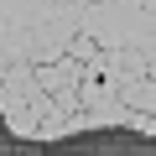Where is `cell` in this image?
Here are the masks:
<instances>
[{
    "label": "cell",
    "instance_id": "obj_1",
    "mask_svg": "<svg viewBox=\"0 0 156 156\" xmlns=\"http://www.w3.org/2000/svg\"><path fill=\"white\" fill-rule=\"evenodd\" d=\"M83 62L78 57H57V62H47V68H37V78H42V89L52 94V99H62V94H78V83H83Z\"/></svg>",
    "mask_w": 156,
    "mask_h": 156
},
{
    "label": "cell",
    "instance_id": "obj_2",
    "mask_svg": "<svg viewBox=\"0 0 156 156\" xmlns=\"http://www.w3.org/2000/svg\"><path fill=\"white\" fill-rule=\"evenodd\" d=\"M0 115H5V130L21 135V140H37V135H42V120H37V115H31V109L11 94L5 83H0Z\"/></svg>",
    "mask_w": 156,
    "mask_h": 156
},
{
    "label": "cell",
    "instance_id": "obj_3",
    "mask_svg": "<svg viewBox=\"0 0 156 156\" xmlns=\"http://www.w3.org/2000/svg\"><path fill=\"white\" fill-rule=\"evenodd\" d=\"M120 99H125L130 109H140V115H156V78H135V83H125Z\"/></svg>",
    "mask_w": 156,
    "mask_h": 156
},
{
    "label": "cell",
    "instance_id": "obj_4",
    "mask_svg": "<svg viewBox=\"0 0 156 156\" xmlns=\"http://www.w3.org/2000/svg\"><path fill=\"white\" fill-rule=\"evenodd\" d=\"M68 57H78L83 68H94V62L104 57V47H99L94 37H83V31H78V37H73V47H68Z\"/></svg>",
    "mask_w": 156,
    "mask_h": 156
}]
</instances>
